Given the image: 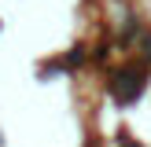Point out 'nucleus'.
<instances>
[{"label":"nucleus","instance_id":"nucleus-1","mask_svg":"<svg viewBox=\"0 0 151 147\" xmlns=\"http://www.w3.org/2000/svg\"><path fill=\"white\" fill-rule=\"evenodd\" d=\"M140 88H144V70H137V66H125V70L118 74L114 81H111V92H114L122 103L137 99V96H140Z\"/></svg>","mask_w":151,"mask_h":147},{"label":"nucleus","instance_id":"nucleus-2","mask_svg":"<svg viewBox=\"0 0 151 147\" xmlns=\"http://www.w3.org/2000/svg\"><path fill=\"white\" fill-rule=\"evenodd\" d=\"M144 55L151 59V37H147V41H144Z\"/></svg>","mask_w":151,"mask_h":147},{"label":"nucleus","instance_id":"nucleus-3","mask_svg":"<svg viewBox=\"0 0 151 147\" xmlns=\"http://www.w3.org/2000/svg\"><path fill=\"white\" fill-rule=\"evenodd\" d=\"M125 147H137V143H125Z\"/></svg>","mask_w":151,"mask_h":147}]
</instances>
